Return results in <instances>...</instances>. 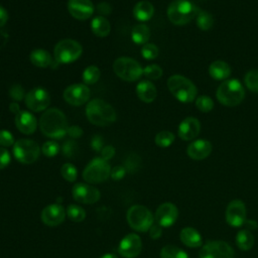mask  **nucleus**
Here are the masks:
<instances>
[{
    "label": "nucleus",
    "mask_w": 258,
    "mask_h": 258,
    "mask_svg": "<svg viewBox=\"0 0 258 258\" xmlns=\"http://www.w3.org/2000/svg\"><path fill=\"white\" fill-rule=\"evenodd\" d=\"M41 132L50 138H62L68 132V121L64 114L56 108L44 111L39 120Z\"/></svg>",
    "instance_id": "f257e3e1"
},
{
    "label": "nucleus",
    "mask_w": 258,
    "mask_h": 258,
    "mask_svg": "<svg viewBox=\"0 0 258 258\" xmlns=\"http://www.w3.org/2000/svg\"><path fill=\"white\" fill-rule=\"evenodd\" d=\"M86 115L89 121L97 126H107L117 118L114 108L101 99H94L89 102Z\"/></svg>",
    "instance_id": "f03ea898"
},
{
    "label": "nucleus",
    "mask_w": 258,
    "mask_h": 258,
    "mask_svg": "<svg viewBox=\"0 0 258 258\" xmlns=\"http://www.w3.org/2000/svg\"><path fill=\"white\" fill-rule=\"evenodd\" d=\"M167 87L170 93L181 103H191L198 93L195 84L181 75L169 77Z\"/></svg>",
    "instance_id": "7ed1b4c3"
},
{
    "label": "nucleus",
    "mask_w": 258,
    "mask_h": 258,
    "mask_svg": "<svg viewBox=\"0 0 258 258\" xmlns=\"http://www.w3.org/2000/svg\"><path fill=\"white\" fill-rule=\"evenodd\" d=\"M216 96L221 104L228 107H234L243 101L245 91L238 80L232 79L223 82L219 86Z\"/></svg>",
    "instance_id": "20e7f679"
},
{
    "label": "nucleus",
    "mask_w": 258,
    "mask_h": 258,
    "mask_svg": "<svg viewBox=\"0 0 258 258\" xmlns=\"http://www.w3.org/2000/svg\"><path fill=\"white\" fill-rule=\"evenodd\" d=\"M199 8L188 0H174L167 8V17L175 25H184L197 16Z\"/></svg>",
    "instance_id": "39448f33"
},
{
    "label": "nucleus",
    "mask_w": 258,
    "mask_h": 258,
    "mask_svg": "<svg viewBox=\"0 0 258 258\" xmlns=\"http://www.w3.org/2000/svg\"><path fill=\"white\" fill-rule=\"evenodd\" d=\"M129 226L137 232H147L154 222L152 213L144 206L135 205L128 209L126 214Z\"/></svg>",
    "instance_id": "423d86ee"
},
{
    "label": "nucleus",
    "mask_w": 258,
    "mask_h": 258,
    "mask_svg": "<svg viewBox=\"0 0 258 258\" xmlns=\"http://www.w3.org/2000/svg\"><path fill=\"white\" fill-rule=\"evenodd\" d=\"M111 173V167L107 160L97 157L91 160L83 171V178L88 183H100L105 181Z\"/></svg>",
    "instance_id": "0eeeda50"
},
{
    "label": "nucleus",
    "mask_w": 258,
    "mask_h": 258,
    "mask_svg": "<svg viewBox=\"0 0 258 258\" xmlns=\"http://www.w3.org/2000/svg\"><path fill=\"white\" fill-rule=\"evenodd\" d=\"M113 69L120 79L127 82H134L143 74V69L139 62L128 56L117 58L113 64Z\"/></svg>",
    "instance_id": "6e6552de"
},
{
    "label": "nucleus",
    "mask_w": 258,
    "mask_h": 258,
    "mask_svg": "<svg viewBox=\"0 0 258 258\" xmlns=\"http://www.w3.org/2000/svg\"><path fill=\"white\" fill-rule=\"evenodd\" d=\"M82 45L73 39H62L54 46L53 54L57 62L71 63L77 60L82 54Z\"/></svg>",
    "instance_id": "1a4fd4ad"
},
{
    "label": "nucleus",
    "mask_w": 258,
    "mask_h": 258,
    "mask_svg": "<svg viewBox=\"0 0 258 258\" xmlns=\"http://www.w3.org/2000/svg\"><path fill=\"white\" fill-rule=\"evenodd\" d=\"M40 153V148L31 139H19L13 145V155L19 162L30 164L36 161Z\"/></svg>",
    "instance_id": "9d476101"
},
{
    "label": "nucleus",
    "mask_w": 258,
    "mask_h": 258,
    "mask_svg": "<svg viewBox=\"0 0 258 258\" xmlns=\"http://www.w3.org/2000/svg\"><path fill=\"white\" fill-rule=\"evenodd\" d=\"M232 247L221 240L207 242L200 251V258H234Z\"/></svg>",
    "instance_id": "9b49d317"
},
{
    "label": "nucleus",
    "mask_w": 258,
    "mask_h": 258,
    "mask_svg": "<svg viewBox=\"0 0 258 258\" xmlns=\"http://www.w3.org/2000/svg\"><path fill=\"white\" fill-rule=\"evenodd\" d=\"M24 102L26 107L31 111L40 112L49 106L50 97L46 90L42 88H34L25 95Z\"/></svg>",
    "instance_id": "f8f14e48"
},
{
    "label": "nucleus",
    "mask_w": 258,
    "mask_h": 258,
    "mask_svg": "<svg viewBox=\"0 0 258 258\" xmlns=\"http://www.w3.org/2000/svg\"><path fill=\"white\" fill-rule=\"evenodd\" d=\"M72 195L75 201L81 204H86V205L97 203L101 197L100 190L97 187L89 183H83V182L77 183L73 186Z\"/></svg>",
    "instance_id": "ddd939ff"
},
{
    "label": "nucleus",
    "mask_w": 258,
    "mask_h": 258,
    "mask_svg": "<svg viewBox=\"0 0 258 258\" xmlns=\"http://www.w3.org/2000/svg\"><path fill=\"white\" fill-rule=\"evenodd\" d=\"M142 249L141 238L134 233H130L122 238L118 245V253L124 258L137 257Z\"/></svg>",
    "instance_id": "4468645a"
},
{
    "label": "nucleus",
    "mask_w": 258,
    "mask_h": 258,
    "mask_svg": "<svg viewBox=\"0 0 258 258\" xmlns=\"http://www.w3.org/2000/svg\"><path fill=\"white\" fill-rule=\"evenodd\" d=\"M90 89L85 84H74L63 91V99L73 106H81L90 99Z\"/></svg>",
    "instance_id": "2eb2a0df"
},
{
    "label": "nucleus",
    "mask_w": 258,
    "mask_h": 258,
    "mask_svg": "<svg viewBox=\"0 0 258 258\" xmlns=\"http://www.w3.org/2000/svg\"><path fill=\"white\" fill-rule=\"evenodd\" d=\"M226 221L231 227H240L246 221V207L240 200L229 203L225 213Z\"/></svg>",
    "instance_id": "dca6fc26"
},
{
    "label": "nucleus",
    "mask_w": 258,
    "mask_h": 258,
    "mask_svg": "<svg viewBox=\"0 0 258 258\" xmlns=\"http://www.w3.org/2000/svg\"><path fill=\"white\" fill-rule=\"evenodd\" d=\"M66 216V210L61 205L51 204L42 210L40 219L44 225L48 227H56L64 221Z\"/></svg>",
    "instance_id": "f3484780"
},
{
    "label": "nucleus",
    "mask_w": 258,
    "mask_h": 258,
    "mask_svg": "<svg viewBox=\"0 0 258 258\" xmlns=\"http://www.w3.org/2000/svg\"><path fill=\"white\" fill-rule=\"evenodd\" d=\"M178 217L177 208L171 203L161 204L155 212V220L161 227L168 228L172 226Z\"/></svg>",
    "instance_id": "a211bd4d"
},
{
    "label": "nucleus",
    "mask_w": 258,
    "mask_h": 258,
    "mask_svg": "<svg viewBox=\"0 0 258 258\" xmlns=\"http://www.w3.org/2000/svg\"><path fill=\"white\" fill-rule=\"evenodd\" d=\"M68 9L71 15L79 20L90 18L94 12L91 0H69Z\"/></svg>",
    "instance_id": "6ab92c4d"
},
{
    "label": "nucleus",
    "mask_w": 258,
    "mask_h": 258,
    "mask_svg": "<svg viewBox=\"0 0 258 258\" xmlns=\"http://www.w3.org/2000/svg\"><path fill=\"white\" fill-rule=\"evenodd\" d=\"M201 131V123L197 118L187 117L183 119L177 129V134L182 140L188 141L196 138Z\"/></svg>",
    "instance_id": "aec40b11"
},
{
    "label": "nucleus",
    "mask_w": 258,
    "mask_h": 258,
    "mask_svg": "<svg viewBox=\"0 0 258 258\" xmlns=\"http://www.w3.org/2000/svg\"><path fill=\"white\" fill-rule=\"evenodd\" d=\"M186 152L191 159L202 160L211 154L212 144L206 139H198L187 146Z\"/></svg>",
    "instance_id": "412c9836"
},
{
    "label": "nucleus",
    "mask_w": 258,
    "mask_h": 258,
    "mask_svg": "<svg viewBox=\"0 0 258 258\" xmlns=\"http://www.w3.org/2000/svg\"><path fill=\"white\" fill-rule=\"evenodd\" d=\"M15 125L23 134H32L37 126L35 117L27 111H19L15 116Z\"/></svg>",
    "instance_id": "4be33fe9"
},
{
    "label": "nucleus",
    "mask_w": 258,
    "mask_h": 258,
    "mask_svg": "<svg viewBox=\"0 0 258 258\" xmlns=\"http://www.w3.org/2000/svg\"><path fill=\"white\" fill-rule=\"evenodd\" d=\"M180 241L187 247L190 248H197L202 246L203 244V238L200 235V233L191 228V227H185L180 231L179 234Z\"/></svg>",
    "instance_id": "5701e85b"
},
{
    "label": "nucleus",
    "mask_w": 258,
    "mask_h": 258,
    "mask_svg": "<svg viewBox=\"0 0 258 258\" xmlns=\"http://www.w3.org/2000/svg\"><path fill=\"white\" fill-rule=\"evenodd\" d=\"M136 93L138 98L145 103L153 102L157 95L155 86L149 81H141L136 87Z\"/></svg>",
    "instance_id": "b1692460"
},
{
    "label": "nucleus",
    "mask_w": 258,
    "mask_h": 258,
    "mask_svg": "<svg viewBox=\"0 0 258 258\" xmlns=\"http://www.w3.org/2000/svg\"><path fill=\"white\" fill-rule=\"evenodd\" d=\"M209 74L215 80H225L230 77L231 68L223 60H215L209 67Z\"/></svg>",
    "instance_id": "393cba45"
},
{
    "label": "nucleus",
    "mask_w": 258,
    "mask_h": 258,
    "mask_svg": "<svg viewBox=\"0 0 258 258\" xmlns=\"http://www.w3.org/2000/svg\"><path fill=\"white\" fill-rule=\"evenodd\" d=\"M154 13L153 5L148 1H140L133 8V15L139 21L149 20Z\"/></svg>",
    "instance_id": "a878e982"
},
{
    "label": "nucleus",
    "mask_w": 258,
    "mask_h": 258,
    "mask_svg": "<svg viewBox=\"0 0 258 258\" xmlns=\"http://www.w3.org/2000/svg\"><path fill=\"white\" fill-rule=\"evenodd\" d=\"M91 29L93 33L99 37H105L109 34L111 25L103 16H97L91 21Z\"/></svg>",
    "instance_id": "bb28decb"
},
{
    "label": "nucleus",
    "mask_w": 258,
    "mask_h": 258,
    "mask_svg": "<svg viewBox=\"0 0 258 258\" xmlns=\"http://www.w3.org/2000/svg\"><path fill=\"white\" fill-rule=\"evenodd\" d=\"M30 61L38 68H46L51 63V55L45 49H34L29 55Z\"/></svg>",
    "instance_id": "cd10ccee"
},
{
    "label": "nucleus",
    "mask_w": 258,
    "mask_h": 258,
    "mask_svg": "<svg viewBox=\"0 0 258 258\" xmlns=\"http://www.w3.org/2000/svg\"><path fill=\"white\" fill-rule=\"evenodd\" d=\"M150 37V30L145 24H137L132 28L131 38L136 44L147 43Z\"/></svg>",
    "instance_id": "c85d7f7f"
},
{
    "label": "nucleus",
    "mask_w": 258,
    "mask_h": 258,
    "mask_svg": "<svg viewBox=\"0 0 258 258\" xmlns=\"http://www.w3.org/2000/svg\"><path fill=\"white\" fill-rule=\"evenodd\" d=\"M236 244L243 251L250 250L254 245V237L248 230H241L236 236Z\"/></svg>",
    "instance_id": "c756f323"
},
{
    "label": "nucleus",
    "mask_w": 258,
    "mask_h": 258,
    "mask_svg": "<svg viewBox=\"0 0 258 258\" xmlns=\"http://www.w3.org/2000/svg\"><path fill=\"white\" fill-rule=\"evenodd\" d=\"M160 258H188V255L176 246L166 245L160 250Z\"/></svg>",
    "instance_id": "7c9ffc66"
},
{
    "label": "nucleus",
    "mask_w": 258,
    "mask_h": 258,
    "mask_svg": "<svg viewBox=\"0 0 258 258\" xmlns=\"http://www.w3.org/2000/svg\"><path fill=\"white\" fill-rule=\"evenodd\" d=\"M196 17H197V25L201 30H209L213 27L214 18L212 14H210L209 12L204 10H199Z\"/></svg>",
    "instance_id": "2f4dec72"
},
{
    "label": "nucleus",
    "mask_w": 258,
    "mask_h": 258,
    "mask_svg": "<svg viewBox=\"0 0 258 258\" xmlns=\"http://www.w3.org/2000/svg\"><path fill=\"white\" fill-rule=\"evenodd\" d=\"M67 216L69 217L70 220H72L73 222H82L85 220L86 218V212L85 210L75 204L70 205L67 210H66Z\"/></svg>",
    "instance_id": "473e14b6"
},
{
    "label": "nucleus",
    "mask_w": 258,
    "mask_h": 258,
    "mask_svg": "<svg viewBox=\"0 0 258 258\" xmlns=\"http://www.w3.org/2000/svg\"><path fill=\"white\" fill-rule=\"evenodd\" d=\"M101 72L96 66H89L83 72V81L86 85H93L100 79Z\"/></svg>",
    "instance_id": "72a5a7b5"
},
{
    "label": "nucleus",
    "mask_w": 258,
    "mask_h": 258,
    "mask_svg": "<svg viewBox=\"0 0 258 258\" xmlns=\"http://www.w3.org/2000/svg\"><path fill=\"white\" fill-rule=\"evenodd\" d=\"M174 141V135L170 131H160L155 136V143L159 147H168Z\"/></svg>",
    "instance_id": "f704fd0d"
},
{
    "label": "nucleus",
    "mask_w": 258,
    "mask_h": 258,
    "mask_svg": "<svg viewBox=\"0 0 258 258\" xmlns=\"http://www.w3.org/2000/svg\"><path fill=\"white\" fill-rule=\"evenodd\" d=\"M244 82L246 87L254 92L258 93V70H251L249 71L244 78Z\"/></svg>",
    "instance_id": "c9c22d12"
},
{
    "label": "nucleus",
    "mask_w": 258,
    "mask_h": 258,
    "mask_svg": "<svg viewBox=\"0 0 258 258\" xmlns=\"http://www.w3.org/2000/svg\"><path fill=\"white\" fill-rule=\"evenodd\" d=\"M60 174L67 181L73 182L77 179L78 170L72 163H64L60 168Z\"/></svg>",
    "instance_id": "e433bc0d"
},
{
    "label": "nucleus",
    "mask_w": 258,
    "mask_h": 258,
    "mask_svg": "<svg viewBox=\"0 0 258 258\" xmlns=\"http://www.w3.org/2000/svg\"><path fill=\"white\" fill-rule=\"evenodd\" d=\"M196 106L197 108L204 113H208L213 110L214 108V102L213 100L208 96H200L196 100Z\"/></svg>",
    "instance_id": "4c0bfd02"
},
{
    "label": "nucleus",
    "mask_w": 258,
    "mask_h": 258,
    "mask_svg": "<svg viewBox=\"0 0 258 258\" xmlns=\"http://www.w3.org/2000/svg\"><path fill=\"white\" fill-rule=\"evenodd\" d=\"M143 74L150 80H157L162 76V69L158 64H149L143 69Z\"/></svg>",
    "instance_id": "58836bf2"
},
{
    "label": "nucleus",
    "mask_w": 258,
    "mask_h": 258,
    "mask_svg": "<svg viewBox=\"0 0 258 258\" xmlns=\"http://www.w3.org/2000/svg\"><path fill=\"white\" fill-rule=\"evenodd\" d=\"M42 153L47 157L55 156L59 151V145L55 141H46L41 147Z\"/></svg>",
    "instance_id": "ea45409f"
},
{
    "label": "nucleus",
    "mask_w": 258,
    "mask_h": 258,
    "mask_svg": "<svg viewBox=\"0 0 258 258\" xmlns=\"http://www.w3.org/2000/svg\"><path fill=\"white\" fill-rule=\"evenodd\" d=\"M141 54L146 59H154L158 55V47L153 43H145L141 48Z\"/></svg>",
    "instance_id": "a19ab883"
},
{
    "label": "nucleus",
    "mask_w": 258,
    "mask_h": 258,
    "mask_svg": "<svg viewBox=\"0 0 258 258\" xmlns=\"http://www.w3.org/2000/svg\"><path fill=\"white\" fill-rule=\"evenodd\" d=\"M140 165V158L137 154L135 153H132L130 154L126 161H125V168H126V171L132 173V172H135L137 170V168L139 167Z\"/></svg>",
    "instance_id": "79ce46f5"
},
{
    "label": "nucleus",
    "mask_w": 258,
    "mask_h": 258,
    "mask_svg": "<svg viewBox=\"0 0 258 258\" xmlns=\"http://www.w3.org/2000/svg\"><path fill=\"white\" fill-rule=\"evenodd\" d=\"M14 137L8 130H0V145L3 147H9L14 145Z\"/></svg>",
    "instance_id": "37998d69"
},
{
    "label": "nucleus",
    "mask_w": 258,
    "mask_h": 258,
    "mask_svg": "<svg viewBox=\"0 0 258 258\" xmlns=\"http://www.w3.org/2000/svg\"><path fill=\"white\" fill-rule=\"evenodd\" d=\"M77 148H78V146H77V144L75 142L68 141L62 146V152H63V154L66 156L73 157L76 154V152H77Z\"/></svg>",
    "instance_id": "c03bdc74"
},
{
    "label": "nucleus",
    "mask_w": 258,
    "mask_h": 258,
    "mask_svg": "<svg viewBox=\"0 0 258 258\" xmlns=\"http://www.w3.org/2000/svg\"><path fill=\"white\" fill-rule=\"evenodd\" d=\"M10 160L11 156L9 151L4 147H0V169L5 168L10 163Z\"/></svg>",
    "instance_id": "a18cd8bd"
},
{
    "label": "nucleus",
    "mask_w": 258,
    "mask_h": 258,
    "mask_svg": "<svg viewBox=\"0 0 258 258\" xmlns=\"http://www.w3.org/2000/svg\"><path fill=\"white\" fill-rule=\"evenodd\" d=\"M125 173H126V168L122 165H118V166H115L114 168L111 169L110 176L114 180H120L124 177Z\"/></svg>",
    "instance_id": "49530a36"
},
{
    "label": "nucleus",
    "mask_w": 258,
    "mask_h": 258,
    "mask_svg": "<svg viewBox=\"0 0 258 258\" xmlns=\"http://www.w3.org/2000/svg\"><path fill=\"white\" fill-rule=\"evenodd\" d=\"M9 92H10V97L13 98L15 101H20L24 95V91L19 85H14L13 87H11Z\"/></svg>",
    "instance_id": "de8ad7c7"
},
{
    "label": "nucleus",
    "mask_w": 258,
    "mask_h": 258,
    "mask_svg": "<svg viewBox=\"0 0 258 258\" xmlns=\"http://www.w3.org/2000/svg\"><path fill=\"white\" fill-rule=\"evenodd\" d=\"M115 154V148L112 145H107L105 147H103V149L101 150V156L103 159L105 160H109L111 159Z\"/></svg>",
    "instance_id": "09e8293b"
},
{
    "label": "nucleus",
    "mask_w": 258,
    "mask_h": 258,
    "mask_svg": "<svg viewBox=\"0 0 258 258\" xmlns=\"http://www.w3.org/2000/svg\"><path fill=\"white\" fill-rule=\"evenodd\" d=\"M104 145V141H103V138L99 135H96L92 138V141H91V147L95 150V151H101L103 149V146Z\"/></svg>",
    "instance_id": "8fccbe9b"
},
{
    "label": "nucleus",
    "mask_w": 258,
    "mask_h": 258,
    "mask_svg": "<svg viewBox=\"0 0 258 258\" xmlns=\"http://www.w3.org/2000/svg\"><path fill=\"white\" fill-rule=\"evenodd\" d=\"M162 234V227L158 224H153L149 229V236L151 239H158Z\"/></svg>",
    "instance_id": "3c124183"
},
{
    "label": "nucleus",
    "mask_w": 258,
    "mask_h": 258,
    "mask_svg": "<svg viewBox=\"0 0 258 258\" xmlns=\"http://www.w3.org/2000/svg\"><path fill=\"white\" fill-rule=\"evenodd\" d=\"M71 137L73 138H79L82 134H83V130L82 128H80L77 125H72L68 128V132H67Z\"/></svg>",
    "instance_id": "603ef678"
},
{
    "label": "nucleus",
    "mask_w": 258,
    "mask_h": 258,
    "mask_svg": "<svg viewBox=\"0 0 258 258\" xmlns=\"http://www.w3.org/2000/svg\"><path fill=\"white\" fill-rule=\"evenodd\" d=\"M98 10L100 13L103 14H110L111 13V7L108 3H100L98 5Z\"/></svg>",
    "instance_id": "864d4df0"
},
{
    "label": "nucleus",
    "mask_w": 258,
    "mask_h": 258,
    "mask_svg": "<svg viewBox=\"0 0 258 258\" xmlns=\"http://www.w3.org/2000/svg\"><path fill=\"white\" fill-rule=\"evenodd\" d=\"M8 20V14H7V11L2 7L0 6V27L3 26Z\"/></svg>",
    "instance_id": "5fc2aeb1"
},
{
    "label": "nucleus",
    "mask_w": 258,
    "mask_h": 258,
    "mask_svg": "<svg viewBox=\"0 0 258 258\" xmlns=\"http://www.w3.org/2000/svg\"><path fill=\"white\" fill-rule=\"evenodd\" d=\"M10 110H11L13 113H15V114H17V113L20 111L19 106H18L17 103H11V104H10Z\"/></svg>",
    "instance_id": "6e6d98bb"
},
{
    "label": "nucleus",
    "mask_w": 258,
    "mask_h": 258,
    "mask_svg": "<svg viewBox=\"0 0 258 258\" xmlns=\"http://www.w3.org/2000/svg\"><path fill=\"white\" fill-rule=\"evenodd\" d=\"M100 258H118V257L114 253H106V254L102 255Z\"/></svg>",
    "instance_id": "4d7b16f0"
}]
</instances>
